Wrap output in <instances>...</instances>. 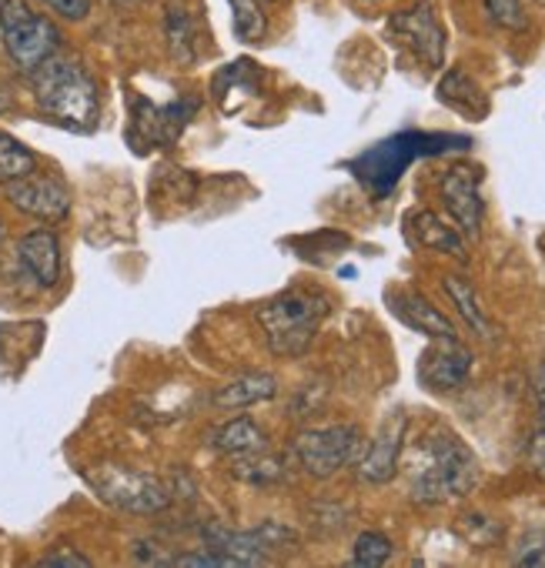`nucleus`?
Masks as SVG:
<instances>
[{"mask_svg":"<svg viewBox=\"0 0 545 568\" xmlns=\"http://www.w3.org/2000/svg\"><path fill=\"white\" fill-rule=\"evenodd\" d=\"M478 485V462L472 448L448 428L422 438L408 465V495L418 505H442L468 495Z\"/></svg>","mask_w":545,"mask_h":568,"instance_id":"nucleus-1","label":"nucleus"},{"mask_svg":"<svg viewBox=\"0 0 545 568\" xmlns=\"http://www.w3.org/2000/svg\"><path fill=\"white\" fill-rule=\"evenodd\" d=\"M34 101L38 108L61 128L94 131L101 118V98L94 78L71 58L54 54L34 74Z\"/></svg>","mask_w":545,"mask_h":568,"instance_id":"nucleus-2","label":"nucleus"},{"mask_svg":"<svg viewBox=\"0 0 545 568\" xmlns=\"http://www.w3.org/2000/svg\"><path fill=\"white\" fill-rule=\"evenodd\" d=\"M329 315V298L319 292H285L279 298H271L261 312L258 322L264 328L268 348L279 358H302L322 322Z\"/></svg>","mask_w":545,"mask_h":568,"instance_id":"nucleus-3","label":"nucleus"},{"mask_svg":"<svg viewBox=\"0 0 545 568\" xmlns=\"http://www.w3.org/2000/svg\"><path fill=\"white\" fill-rule=\"evenodd\" d=\"M0 41L18 71L34 74L61 51V31L24 0H0Z\"/></svg>","mask_w":545,"mask_h":568,"instance_id":"nucleus-4","label":"nucleus"},{"mask_svg":"<svg viewBox=\"0 0 545 568\" xmlns=\"http://www.w3.org/2000/svg\"><path fill=\"white\" fill-rule=\"evenodd\" d=\"M91 488L114 508L131 515H158L171 505V485L151 471H131L121 465H101L88 471Z\"/></svg>","mask_w":545,"mask_h":568,"instance_id":"nucleus-5","label":"nucleus"},{"mask_svg":"<svg viewBox=\"0 0 545 568\" xmlns=\"http://www.w3.org/2000/svg\"><path fill=\"white\" fill-rule=\"evenodd\" d=\"M362 452H365V438L355 425L305 428L295 438V458L312 478H332L345 465L359 462Z\"/></svg>","mask_w":545,"mask_h":568,"instance_id":"nucleus-6","label":"nucleus"},{"mask_svg":"<svg viewBox=\"0 0 545 568\" xmlns=\"http://www.w3.org/2000/svg\"><path fill=\"white\" fill-rule=\"evenodd\" d=\"M388 31L415 51L418 61H425L428 68H442L445 64V31L432 11V4H415L408 11L392 14Z\"/></svg>","mask_w":545,"mask_h":568,"instance_id":"nucleus-7","label":"nucleus"},{"mask_svg":"<svg viewBox=\"0 0 545 568\" xmlns=\"http://www.w3.org/2000/svg\"><path fill=\"white\" fill-rule=\"evenodd\" d=\"M472 375V352L458 338H432L418 362V382L432 392H455Z\"/></svg>","mask_w":545,"mask_h":568,"instance_id":"nucleus-8","label":"nucleus"},{"mask_svg":"<svg viewBox=\"0 0 545 568\" xmlns=\"http://www.w3.org/2000/svg\"><path fill=\"white\" fill-rule=\"evenodd\" d=\"M4 191H8V201L18 211L31 214L38 221H61L71 211V191L58 178H44V174L31 171L28 178H18V181L4 184Z\"/></svg>","mask_w":545,"mask_h":568,"instance_id":"nucleus-9","label":"nucleus"},{"mask_svg":"<svg viewBox=\"0 0 545 568\" xmlns=\"http://www.w3.org/2000/svg\"><path fill=\"white\" fill-rule=\"evenodd\" d=\"M405 428H408V418H405L402 412H395L392 418H385V425L379 428V435L369 442V448H365L362 458L355 462L362 481H369V485H385V481L395 478L398 458H402V445H405Z\"/></svg>","mask_w":545,"mask_h":568,"instance_id":"nucleus-10","label":"nucleus"},{"mask_svg":"<svg viewBox=\"0 0 545 568\" xmlns=\"http://www.w3.org/2000/svg\"><path fill=\"white\" fill-rule=\"evenodd\" d=\"M442 197H445V207L455 217L458 231L465 237H478L482 214H485L482 191H478V174L472 168H452L442 178Z\"/></svg>","mask_w":545,"mask_h":568,"instance_id":"nucleus-11","label":"nucleus"},{"mask_svg":"<svg viewBox=\"0 0 545 568\" xmlns=\"http://www.w3.org/2000/svg\"><path fill=\"white\" fill-rule=\"evenodd\" d=\"M18 257L41 288H54L58 277H61V244L51 231L24 234L18 244Z\"/></svg>","mask_w":545,"mask_h":568,"instance_id":"nucleus-12","label":"nucleus"},{"mask_svg":"<svg viewBox=\"0 0 545 568\" xmlns=\"http://www.w3.org/2000/svg\"><path fill=\"white\" fill-rule=\"evenodd\" d=\"M279 395V378L268 372H244L238 378H231L228 385L218 388L214 405L218 408H248V405H261Z\"/></svg>","mask_w":545,"mask_h":568,"instance_id":"nucleus-13","label":"nucleus"},{"mask_svg":"<svg viewBox=\"0 0 545 568\" xmlns=\"http://www.w3.org/2000/svg\"><path fill=\"white\" fill-rule=\"evenodd\" d=\"M392 305H395V315L405 325H412L415 332H422L428 338H458L452 322L438 308H432L428 298H422L415 292H402V295H392Z\"/></svg>","mask_w":545,"mask_h":568,"instance_id":"nucleus-14","label":"nucleus"},{"mask_svg":"<svg viewBox=\"0 0 545 568\" xmlns=\"http://www.w3.org/2000/svg\"><path fill=\"white\" fill-rule=\"evenodd\" d=\"M442 288H445V295L452 298V305L458 308V315L465 318V325H468L475 335L495 338V328H492V322H488V315H485V308H482L475 288H472V284H468L465 277L448 274V277H442Z\"/></svg>","mask_w":545,"mask_h":568,"instance_id":"nucleus-15","label":"nucleus"},{"mask_svg":"<svg viewBox=\"0 0 545 568\" xmlns=\"http://www.w3.org/2000/svg\"><path fill=\"white\" fill-rule=\"evenodd\" d=\"M261 445H264V432L251 418H234L214 432V448L221 455H231V458H244L251 452H261Z\"/></svg>","mask_w":545,"mask_h":568,"instance_id":"nucleus-16","label":"nucleus"},{"mask_svg":"<svg viewBox=\"0 0 545 568\" xmlns=\"http://www.w3.org/2000/svg\"><path fill=\"white\" fill-rule=\"evenodd\" d=\"M412 227H415V241H418V244L465 257L462 234H458L455 227H448L438 214H432V211H418V214H412Z\"/></svg>","mask_w":545,"mask_h":568,"instance_id":"nucleus-17","label":"nucleus"},{"mask_svg":"<svg viewBox=\"0 0 545 568\" xmlns=\"http://www.w3.org/2000/svg\"><path fill=\"white\" fill-rule=\"evenodd\" d=\"M38 168L34 151H28L18 138L0 131V184H11L18 178H28Z\"/></svg>","mask_w":545,"mask_h":568,"instance_id":"nucleus-18","label":"nucleus"},{"mask_svg":"<svg viewBox=\"0 0 545 568\" xmlns=\"http://www.w3.org/2000/svg\"><path fill=\"white\" fill-rule=\"evenodd\" d=\"M228 8H231L234 38L244 44H258L268 31V21H264V11L258 0H228Z\"/></svg>","mask_w":545,"mask_h":568,"instance_id":"nucleus-19","label":"nucleus"},{"mask_svg":"<svg viewBox=\"0 0 545 568\" xmlns=\"http://www.w3.org/2000/svg\"><path fill=\"white\" fill-rule=\"evenodd\" d=\"M164 34H168V44H171V54L181 61V64H191L198 58L194 51V31H191V21L184 11H168L164 18Z\"/></svg>","mask_w":545,"mask_h":568,"instance_id":"nucleus-20","label":"nucleus"},{"mask_svg":"<svg viewBox=\"0 0 545 568\" xmlns=\"http://www.w3.org/2000/svg\"><path fill=\"white\" fill-rule=\"evenodd\" d=\"M392 558V538L382 531H362L352 548V565L359 568H382Z\"/></svg>","mask_w":545,"mask_h":568,"instance_id":"nucleus-21","label":"nucleus"},{"mask_svg":"<svg viewBox=\"0 0 545 568\" xmlns=\"http://www.w3.org/2000/svg\"><path fill=\"white\" fill-rule=\"evenodd\" d=\"M512 561H515V565H525V568H545V525L528 528V531L518 538Z\"/></svg>","mask_w":545,"mask_h":568,"instance_id":"nucleus-22","label":"nucleus"},{"mask_svg":"<svg viewBox=\"0 0 545 568\" xmlns=\"http://www.w3.org/2000/svg\"><path fill=\"white\" fill-rule=\"evenodd\" d=\"M485 14L495 28L505 31H522L525 14H522V0H485Z\"/></svg>","mask_w":545,"mask_h":568,"instance_id":"nucleus-23","label":"nucleus"},{"mask_svg":"<svg viewBox=\"0 0 545 568\" xmlns=\"http://www.w3.org/2000/svg\"><path fill=\"white\" fill-rule=\"evenodd\" d=\"M38 565L41 568H91V558L74 551V548H68V545H61V548L48 551Z\"/></svg>","mask_w":545,"mask_h":568,"instance_id":"nucleus-24","label":"nucleus"},{"mask_svg":"<svg viewBox=\"0 0 545 568\" xmlns=\"http://www.w3.org/2000/svg\"><path fill=\"white\" fill-rule=\"evenodd\" d=\"M44 4L68 21H84L91 14V0H44Z\"/></svg>","mask_w":545,"mask_h":568,"instance_id":"nucleus-25","label":"nucleus"},{"mask_svg":"<svg viewBox=\"0 0 545 568\" xmlns=\"http://www.w3.org/2000/svg\"><path fill=\"white\" fill-rule=\"evenodd\" d=\"M528 462H532L535 475L545 478V432H538V435L528 442Z\"/></svg>","mask_w":545,"mask_h":568,"instance_id":"nucleus-26","label":"nucleus"},{"mask_svg":"<svg viewBox=\"0 0 545 568\" xmlns=\"http://www.w3.org/2000/svg\"><path fill=\"white\" fill-rule=\"evenodd\" d=\"M535 402H538V412H542V418H545V365H542L538 375H535Z\"/></svg>","mask_w":545,"mask_h":568,"instance_id":"nucleus-27","label":"nucleus"},{"mask_svg":"<svg viewBox=\"0 0 545 568\" xmlns=\"http://www.w3.org/2000/svg\"><path fill=\"white\" fill-rule=\"evenodd\" d=\"M121 4H141V0H121Z\"/></svg>","mask_w":545,"mask_h":568,"instance_id":"nucleus-28","label":"nucleus"},{"mask_svg":"<svg viewBox=\"0 0 545 568\" xmlns=\"http://www.w3.org/2000/svg\"><path fill=\"white\" fill-rule=\"evenodd\" d=\"M369 4H379V0H369Z\"/></svg>","mask_w":545,"mask_h":568,"instance_id":"nucleus-29","label":"nucleus"}]
</instances>
